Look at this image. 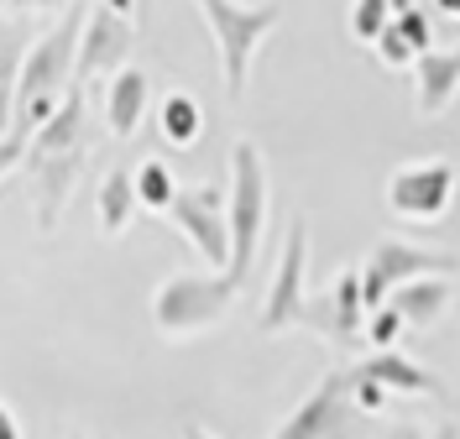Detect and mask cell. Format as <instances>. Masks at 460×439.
Masks as SVG:
<instances>
[{"label":"cell","instance_id":"6da1fadb","mask_svg":"<svg viewBox=\"0 0 460 439\" xmlns=\"http://www.w3.org/2000/svg\"><path fill=\"white\" fill-rule=\"evenodd\" d=\"M204 11V22L215 31V48H220V74H226V100L241 105L246 84H252V58H257L261 37L283 22V5L278 0H194Z\"/></svg>","mask_w":460,"mask_h":439},{"label":"cell","instance_id":"9a60e30c","mask_svg":"<svg viewBox=\"0 0 460 439\" xmlns=\"http://www.w3.org/2000/svg\"><path fill=\"white\" fill-rule=\"evenodd\" d=\"M361 372L376 377L387 392H408V398H439V392H445L429 366H419L413 356H402V351H372L361 361Z\"/></svg>","mask_w":460,"mask_h":439},{"label":"cell","instance_id":"3957f363","mask_svg":"<svg viewBox=\"0 0 460 439\" xmlns=\"http://www.w3.org/2000/svg\"><path fill=\"white\" fill-rule=\"evenodd\" d=\"M267 231V162L252 136L230 142V277L246 283Z\"/></svg>","mask_w":460,"mask_h":439},{"label":"cell","instance_id":"44dd1931","mask_svg":"<svg viewBox=\"0 0 460 439\" xmlns=\"http://www.w3.org/2000/svg\"><path fill=\"white\" fill-rule=\"evenodd\" d=\"M393 0H350V37L361 48H376L387 31H393Z\"/></svg>","mask_w":460,"mask_h":439},{"label":"cell","instance_id":"8992f818","mask_svg":"<svg viewBox=\"0 0 460 439\" xmlns=\"http://www.w3.org/2000/svg\"><path fill=\"white\" fill-rule=\"evenodd\" d=\"M304 267H309V220L293 215L283 235V257H278V272L267 283V298L257 309V329L261 335H283L293 324H304V309H309V288H304Z\"/></svg>","mask_w":460,"mask_h":439},{"label":"cell","instance_id":"d4e9b609","mask_svg":"<svg viewBox=\"0 0 460 439\" xmlns=\"http://www.w3.org/2000/svg\"><path fill=\"white\" fill-rule=\"evenodd\" d=\"M398 31L413 42V48H419V58L429 53V37H434V31H429V11H424V5H413L408 16H398Z\"/></svg>","mask_w":460,"mask_h":439},{"label":"cell","instance_id":"ffe728a7","mask_svg":"<svg viewBox=\"0 0 460 439\" xmlns=\"http://www.w3.org/2000/svg\"><path fill=\"white\" fill-rule=\"evenodd\" d=\"M137 194H142V209H163V215H168L183 189L172 183V168L163 157H142V168H137Z\"/></svg>","mask_w":460,"mask_h":439},{"label":"cell","instance_id":"cb8c5ba5","mask_svg":"<svg viewBox=\"0 0 460 439\" xmlns=\"http://www.w3.org/2000/svg\"><path fill=\"white\" fill-rule=\"evenodd\" d=\"M376 58L387 63V68H408V63H419V48H413V42L398 31V22H393V31L376 42Z\"/></svg>","mask_w":460,"mask_h":439},{"label":"cell","instance_id":"277c9868","mask_svg":"<svg viewBox=\"0 0 460 439\" xmlns=\"http://www.w3.org/2000/svg\"><path fill=\"white\" fill-rule=\"evenodd\" d=\"M84 22H89L84 0H74V5L58 16L53 27L31 42L27 63H22V79L11 84V94H5V110H16V105H27V100H42V94H68V89H74V68H79Z\"/></svg>","mask_w":460,"mask_h":439},{"label":"cell","instance_id":"52a82bcc","mask_svg":"<svg viewBox=\"0 0 460 439\" xmlns=\"http://www.w3.org/2000/svg\"><path fill=\"white\" fill-rule=\"evenodd\" d=\"M456 162H445V157H424V162H408L398 173L387 178V209L398 215V220H445L450 215V199H456Z\"/></svg>","mask_w":460,"mask_h":439},{"label":"cell","instance_id":"836d02e7","mask_svg":"<svg viewBox=\"0 0 460 439\" xmlns=\"http://www.w3.org/2000/svg\"><path fill=\"white\" fill-rule=\"evenodd\" d=\"M63 439H89V435L79 429V424H68V429H63Z\"/></svg>","mask_w":460,"mask_h":439},{"label":"cell","instance_id":"7a4b0ae2","mask_svg":"<svg viewBox=\"0 0 460 439\" xmlns=\"http://www.w3.org/2000/svg\"><path fill=\"white\" fill-rule=\"evenodd\" d=\"M235 293H241V277H230V272H172V277L157 283L152 324H157L163 340L199 335V329L226 320Z\"/></svg>","mask_w":460,"mask_h":439},{"label":"cell","instance_id":"f1b7e54d","mask_svg":"<svg viewBox=\"0 0 460 439\" xmlns=\"http://www.w3.org/2000/svg\"><path fill=\"white\" fill-rule=\"evenodd\" d=\"M387 439H434V435H424L419 424H393V429H387Z\"/></svg>","mask_w":460,"mask_h":439},{"label":"cell","instance_id":"2e32d148","mask_svg":"<svg viewBox=\"0 0 460 439\" xmlns=\"http://www.w3.org/2000/svg\"><path fill=\"white\" fill-rule=\"evenodd\" d=\"M142 209V194H137V168H111L100 178V194H94V220L105 235H126L131 220Z\"/></svg>","mask_w":460,"mask_h":439},{"label":"cell","instance_id":"603a6c76","mask_svg":"<svg viewBox=\"0 0 460 439\" xmlns=\"http://www.w3.org/2000/svg\"><path fill=\"white\" fill-rule=\"evenodd\" d=\"M350 403H356V413H387L393 392H387L376 377H367L361 366H350Z\"/></svg>","mask_w":460,"mask_h":439},{"label":"cell","instance_id":"484cf974","mask_svg":"<svg viewBox=\"0 0 460 439\" xmlns=\"http://www.w3.org/2000/svg\"><path fill=\"white\" fill-rule=\"evenodd\" d=\"M63 16L68 0H5V16Z\"/></svg>","mask_w":460,"mask_h":439},{"label":"cell","instance_id":"5bb4252c","mask_svg":"<svg viewBox=\"0 0 460 439\" xmlns=\"http://www.w3.org/2000/svg\"><path fill=\"white\" fill-rule=\"evenodd\" d=\"M146 105H152V74L142 68H120L105 89V120H111L115 142H131L146 120Z\"/></svg>","mask_w":460,"mask_h":439},{"label":"cell","instance_id":"7c38bea8","mask_svg":"<svg viewBox=\"0 0 460 439\" xmlns=\"http://www.w3.org/2000/svg\"><path fill=\"white\" fill-rule=\"evenodd\" d=\"M84 157L89 146H79V152H63V157H27L22 168L31 173V205H37V231H53L58 215H63V205H68V194H74V183H79V173H84Z\"/></svg>","mask_w":460,"mask_h":439},{"label":"cell","instance_id":"e575fe53","mask_svg":"<svg viewBox=\"0 0 460 439\" xmlns=\"http://www.w3.org/2000/svg\"><path fill=\"white\" fill-rule=\"evenodd\" d=\"M137 5H142V22L152 16V11H157V0H137Z\"/></svg>","mask_w":460,"mask_h":439},{"label":"cell","instance_id":"30bf717a","mask_svg":"<svg viewBox=\"0 0 460 439\" xmlns=\"http://www.w3.org/2000/svg\"><path fill=\"white\" fill-rule=\"evenodd\" d=\"M350 413H356V403H350V372H324V382L272 429V439H341Z\"/></svg>","mask_w":460,"mask_h":439},{"label":"cell","instance_id":"7402d4cb","mask_svg":"<svg viewBox=\"0 0 460 439\" xmlns=\"http://www.w3.org/2000/svg\"><path fill=\"white\" fill-rule=\"evenodd\" d=\"M402 335H408V320H402L393 303H387V309H376L372 320H367V340H372V351H398Z\"/></svg>","mask_w":460,"mask_h":439},{"label":"cell","instance_id":"5b68a950","mask_svg":"<svg viewBox=\"0 0 460 439\" xmlns=\"http://www.w3.org/2000/svg\"><path fill=\"white\" fill-rule=\"evenodd\" d=\"M460 257L450 251H429V246H413L398 235H376L367 246V262H361V293H367V309H387L393 293L419 283V277H456Z\"/></svg>","mask_w":460,"mask_h":439},{"label":"cell","instance_id":"d6a6232c","mask_svg":"<svg viewBox=\"0 0 460 439\" xmlns=\"http://www.w3.org/2000/svg\"><path fill=\"white\" fill-rule=\"evenodd\" d=\"M413 11V0H393V16H408Z\"/></svg>","mask_w":460,"mask_h":439},{"label":"cell","instance_id":"83f0119b","mask_svg":"<svg viewBox=\"0 0 460 439\" xmlns=\"http://www.w3.org/2000/svg\"><path fill=\"white\" fill-rule=\"evenodd\" d=\"M100 5H111L115 16H131V22H142V5H137V0H100Z\"/></svg>","mask_w":460,"mask_h":439},{"label":"cell","instance_id":"ba28073f","mask_svg":"<svg viewBox=\"0 0 460 439\" xmlns=\"http://www.w3.org/2000/svg\"><path fill=\"white\" fill-rule=\"evenodd\" d=\"M168 215H172V225L194 241V251L204 262L215 272H230V189H220V183L183 189Z\"/></svg>","mask_w":460,"mask_h":439},{"label":"cell","instance_id":"d590c367","mask_svg":"<svg viewBox=\"0 0 460 439\" xmlns=\"http://www.w3.org/2000/svg\"><path fill=\"white\" fill-rule=\"evenodd\" d=\"M341 439H345V435H341Z\"/></svg>","mask_w":460,"mask_h":439},{"label":"cell","instance_id":"f546056e","mask_svg":"<svg viewBox=\"0 0 460 439\" xmlns=\"http://www.w3.org/2000/svg\"><path fill=\"white\" fill-rule=\"evenodd\" d=\"M178 439H215V435H209V429H199V424H183V435H178Z\"/></svg>","mask_w":460,"mask_h":439},{"label":"cell","instance_id":"4dcf8cb0","mask_svg":"<svg viewBox=\"0 0 460 439\" xmlns=\"http://www.w3.org/2000/svg\"><path fill=\"white\" fill-rule=\"evenodd\" d=\"M434 11L439 16H460V0H434Z\"/></svg>","mask_w":460,"mask_h":439},{"label":"cell","instance_id":"e0dca14e","mask_svg":"<svg viewBox=\"0 0 460 439\" xmlns=\"http://www.w3.org/2000/svg\"><path fill=\"white\" fill-rule=\"evenodd\" d=\"M84 89L74 84L68 89V100H63V110H58L42 131H37V142L27 146V157H63V152H79L84 146Z\"/></svg>","mask_w":460,"mask_h":439},{"label":"cell","instance_id":"ac0fdd59","mask_svg":"<svg viewBox=\"0 0 460 439\" xmlns=\"http://www.w3.org/2000/svg\"><path fill=\"white\" fill-rule=\"evenodd\" d=\"M393 309L408 320V329H429L450 309V277H419V283L398 288L393 293Z\"/></svg>","mask_w":460,"mask_h":439},{"label":"cell","instance_id":"8fae6325","mask_svg":"<svg viewBox=\"0 0 460 439\" xmlns=\"http://www.w3.org/2000/svg\"><path fill=\"white\" fill-rule=\"evenodd\" d=\"M137 27L142 22H131V16H115L111 5H94L84 22V42H79V68H74V84L84 89L89 79H100V74H120V68H131V48H137Z\"/></svg>","mask_w":460,"mask_h":439},{"label":"cell","instance_id":"4fadbf2b","mask_svg":"<svg viewBox=\"0 0 460 439\" xmlns=\"http://www.w3.org/2000/svg\"><path fill=\"white\" fill-rule=\"evenodd\" d=\"M456 94H460V42L456 48H429L413 63V105H419V116L424 120L445 116L456 105Z\"/></svg>","mask_w":460,"mask_h":439},{"label":"cell","instance_id":"4316f807","mask_svg":"<svg viewBox=\"0 0 460 439\" xmlns=\"http://www.w3.org/2000/svg\"><path fill=\"white\" fill-rule=\"evenodd\" d=\"M0 439H22V418H16L11 403H5V413H0Z\"/></svg>","mask_w":460,"mask_h":439},{"label":"cell","instance_id":"d6986e66","mask_svg":"<svg viewBox=\"0 0 460 439\" xmlns=\"http://www.w3.org/2000/svg\"><path fill=\"white\" fill-rule=\"evenodd\" d=\"M157 126H163V136L172 146H194L204 136V105L194 94H168L157 105Z\"/></svg>","mask_w":460,"mask_h":439},{"label":"cell","instance_id":"9c48e42d","mask_svg":"<svg viewBox=\"0 0 460 439\" xmlns=\"http://www.w3.org/2000/svg\"><path fill=\"white\" fill-rule=\"evenodd\" d=\"M367 320H372V309H367V293H361V267H345L341 277L324 293H314L309 309H304V329L324 335L341 351L367 335Z\"/></svg>","mask_w":460,"mask_h":439},{"label":"cell","instance_id":"1f68e13d","mask_svg":"<svg viewBox=\"0 0 460 439\" xmlns=\"http://www.w3.org/2000/svg\"><path fill=\"white\" fill-rule=\"evenodd\" d=\"M434 439H460V429H456V424H450V418H445V424L434 429Z\"/></svg>","mask_w":460,"mask_h":439}]
</instances>
